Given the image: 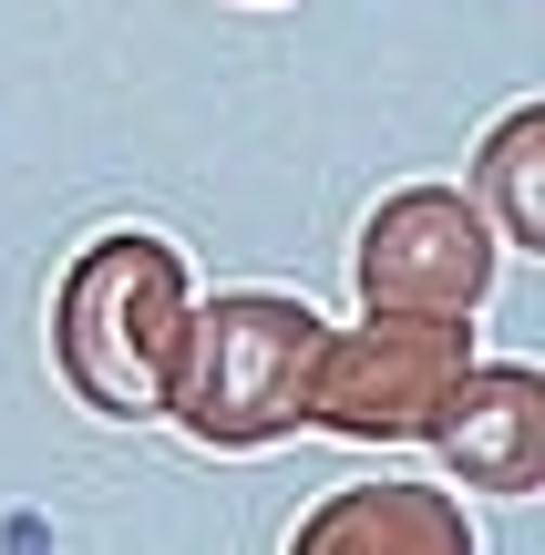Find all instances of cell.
<instances>
[{"label":"cell","mask_w":545,"mask_h":555,"mask_svg":"<svg viewBox=\"0 0 545 555\" xmlns=\"http://www.w3.org/2000/svg\"><path fill=\"white\" fill-rule=\"evenodd\" d=\"M299 545H432V555H464V515L432 494H340L329 515L299 525Z\"/></svg>","instance_id":"obj_4"},{"label":"cell","mask_w":545,"mask_h":555,"mask_svg":"<svg viewBox=\"0 0 545 555\" xmlns=\"http://www.w3.org/2000/svg\"><path fill=\"white\" fill-rule=\"evenodd\" d=\"M494 288V237L464 196L443 185H412L371 217L361 237V298L371 309H402V319H464L473 298Z\"/></svg>","instance_id":"obj_2"},{"label":"cell","mask_w":545,"mask_h":555,"mask_svg":"<svg viewBox=\"0 0 545 555\" xmlns=\"http://www.w3.org/2000/svg\"><path fill=\"white\" fill-rule=\"evenodd\" d=\"M535 144H545V103H515V114L484 134V155H473V176H484V196L505 206V237H515V247H545V185H535Z\"/></svg>","instance_id":"obj_5"},{"label":"cell","mask_w":545,"mask_h":555,"mask_svg":"<svg viewBox=\"0 0 545 555\" xmlns=\"http://www.w3.org/2000/svg\"><path fill=\"white\" fill-rule=\"evenodd\" d=\"M432 442L484 494H535V474H545V380L535 371H473L464 360V380L432 412Z\"/></svg>","instance_id":"obj_3"},{"label":"cell","mask_w":545,"mask_h":555,"mask_svg":"<svg viewBox=\"0 0 545 555\" xmlns=\"http://www.w3.org/2000/svg\"><path fill=\"white\" fill-rule=\"evenodd\" d=\"M320 350V309L299 298L237 288L206 309V380L185 391V433L196 442H268L299 422V371Z\"/></svg>","instance_id":"obj_1"}]
</instances>
